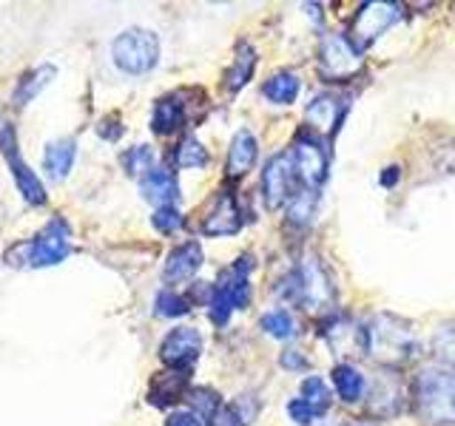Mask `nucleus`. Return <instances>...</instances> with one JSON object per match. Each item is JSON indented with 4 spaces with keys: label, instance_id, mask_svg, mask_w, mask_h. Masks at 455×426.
Listing matches in <instances>:
<instances>
[{
    "label": "nucleus",
    "instance_id": "obj_23",
    "mask_svg": "<svg viewBox=\"0 0 455 426\" xmlns=\"http://www.w3.org/2000/svg\"><path fill=\"white\" fill-rule=\"evenodd\" d=\"M259 91L270 106H293L299 99V91H302V80H299L296 71L282 68L262 83Z\"/></svg>",
    "mask_w": 455,
    "mask_h": 426
},
{
    "label": "nucleus",
    "instance_id": "obj_31",
    "mask_svg": "<svg viewBox=\"0 0 455 426\" xmlns=\"http://www.w3.org/2000/svg\"><path fill=\"white\" fill-rule=\"evenodd\" d=\"M191 310V298L180 296L177 290H160L154 298V312L160 319H180Z\"/></svg>",
    "mask_w": 455,
    "mask_h": 426
},
{
    "label": "nucleus",
    "instance_id": "obj_13",
    "mask_svg": "<svg viewBox=\"0 0 455 426\" xmlns=\"http://www.w3.org/2000/svg\"><path fill=\"white\" fill-rule=\"evenodd\" d=\"M245 225V210H242L239 199L234 191H220L213 205L208 208L205 219H203V233L213 236V239H222V236H234L242 231Z\"/></svg>",
    "mask_w": 455,
    "mask_h": 426
},
{
    "label": "nucleus",
    "instance_id": "obj_20",
    "mask_svg": "<svg viewBox=\"0 0 455 426\" xmlns=\"http://www.w3.org/2000/svg\"><path fill=\"white\" fill-rule=\"evenodd\" d=\"M331 381H333V390L339 395L341 404H359L362 398H367V378L359 367L353 361H341L331 369Z\"/></svg>",
    "mask_w": 455,
    "mask_h": 426
},
{
    "label": "nucleus",
    "instance_id": "obj_19",
    "mask_svg": "<svg viewBox=\"0 0 455 426\" xmlns=\"http://www.w3.org/2000/svg\"><path fill=\"white\" fill-rule=\"evenodd\" d=\"M345 99L336 94H319L310 99V106L305 108V120L310 125V131H336L341 117H345Z\"/></svg>",
    "mask_w": 455,
    "mask_h": 426
},
{
    "label": "nucleus",
    "instance_id": "obj_3",
    "mask_svg": "<svg viewBox=\"0 0 455 426\" xmlns=\"http://www.w3.org/2000/svg\"><path fill=\"white\" fill-rule=\"evenodd\" d=\"M253 256L242 253L236 262L228 264L217 281L211 284V298H208V319L225 327L228 319L234 316V310H245L251 304V273H253Z\"/></svg>",
    "mask_w": 455,
    "mask_h": 426
},
{
    "label": "nucleus",
    "instance_id": "obj_2",
    "mask_svg": "<svg viewBox=\"0 0 455 426\" xmlns=\"http://www.w3.org/2000/svg\"><path fill=\"white\" fill-rule=\"evenodd\" d=\"M284 293L313 316H331L336 310V284L319 256H305L291 270L284 279Z\"/></svg>",
    "mask_w": 455,
    "mask_h": 426
},
{
    "label": "nucleus",
    "instance_id": "obj_1",
    "mask_svg": "<svg viewBox=\"0 0 455 426\" xmlns=\"http://www.w3.org/2000/svg\"><path fill=\"white\" fill-rule=\"evenodd\" d=\"M410 404L424 426H455V369L421 367L410 381Z\"/></svg>",
    "mask_w": 455,
    "mask_h": 426
},
{
    "label": "nucleus",
    "instance_id": "obj_32",
    "mask_svg": "<svg viewBox=\"0 0 455 426\" xmlns=\"http://www.w3.org/2000/svg\"><path fill=\"white\" fill-rule=\"evenodd\" d=\"M123 168L128 170V174H132V177H146L148 174V170L156 165L154 162V151L148 148V146H134V148H128L125 154H123Z\"/></svg>",
    "mask_w": 455,
    "mask_h": 426
},
{
    "label": "nucleus",
    "instance_id": "obj_28",
    "mask_svg": "<svg viewBox=\"0 0 455 426\" xmlns=\"http://www.w3.org/2000/svg\"><path fill=\"white\" fill-rule=\"evenodd\" d=\"M208 148L199 142L196 137H182V142L174 151V162L185 170H196V168H205L208 165Z\"/></svg>",
    "mask_w": 455,
    "mask_h": 426
},
{
    "label": "nucleus",
    "instance_id": "obj_14",
    "mask_svg": "<svg viewBox=\"0 0 455 426\" xmlns=\"http://www.w3.org/2000/svg\"><path fill=\"white\" fill-rule=\"evenodd\" d=\"M0 151H4L6 162H9L12 174H14V182H18V191L23 193L26 202L28 205H43V202H46V191H43L40 179L32 174V168H28L18 156V142H14V134H12L9 125L0 128Z\"/></svg>",
    "mask_w": 455,
    "mask_h": 426
},
{
    "label": "nucleus",
    "instance_id": "obj_33",
    "mask_svg": "<svg viewBox=\"0 0 455 426\" xmlns=\"http://www.w3.org/2000/svg\"><path fill=\"white\" fill-rule=\"evenodd\" d=\"M251 412L242 409V404H222V409L208 421V426H248L251 423Z\"/></svg>",
    "mask_w": 455,
    "mask_h": 426
},
{
    "label": "nucleus",
    "instance_id": "obj_9",
    "mask_svg": "<svg viewBox=\"0 0 455 426\" xmlns=\"http://www.w3.org/2000/svg\"><path fill=\"white\" fill-rule=\"evenodd\" d=\"M404 18V6L398 4H364L359 6L353 18V28H350V40L359 46V51H364L367 46H373V43L384 35L390 32V28Z\"/></svg>",
    "mask_w": 455,
    "mask_h": 426
},
{
    "label": "nucleus",
    "instance_id": "obj_11",
    "mask_svg": "<svg viewBox=\"0 0 455 426\" xmlns=\"http://www.w3.org/2000/svg\"><path fill=\"white\" fill-rule=\"evenodd\" d=\"M333 404V390L331 383L319 375H307L302 383H299L296 398L288 404V415L293 423L307 426L313 421H319L322 415H327V409Z\"/></svg>",
    "mask_w": 455,
    "mask_h": 426
},
{
    "label": "nucleus",
    "instance_id": "obj_36",
    "mask_svg": "<svg viewBox=\"0 0 455 426\" xmlns=\"http://www.w3.org/2000/svg\"><path fill=\"white\" fill-rule=\"evenodd\" d=\"M165 426H208L203 418L196 415V412H191V409H180V412H171L168 415V421H165Z\"/></svg>",
    "mask_w": 455,
    "mask_h": 426
},
{
    "label": "nucleus",
    "instance_id": "obj_35",
    "mask_svg": "<svg viewBox=\"0 0 455 426\" xmlns=\"http://www.w3.org/2000/svg\"><path fill=\"white\" fill-rule=\"evenodd\" d=\"M279 364H282V369H288V373H302V369H310L307 355H302L299 350H284Z\"/></svg>",
    "mask_w": 455,
    "mask_h": 426
},
{
    "label": "nucleus",
    "instance_id": "obj_7",
    "mask_svg": "<svg viewBox=\"0 0 455 426\" xmlns=\"http://www.w3.org/2000/svg\"><path fill=\"white\" fill-rule=\"evenodd\" d=\"M370 352L381 361H404L416 352V333L412 327L395 316H379L373 324H367Z\"/></svg>",
    "mask_w": 455,
    "mask_h": 426
},
{
    "label": "nucleus",
    "instance_id": "obj_8",
    "mask_svg": "<svg viewBox=\"0 0 455 426\" xmlns=\"http://www.w3.org/2000/svg\"><path fill=\"white\" fill-rule=\"evenodd\" d=\"M302 188L296 179V170L288 151L274 154L262 168V177H259V193H262V202L267 210H279V208H288V202L296 196V191Z\"/></svg>",
    "mask_w": 455,
    "mask_h": 426
},
{
    "label": "nucleus",
    "instance_id": "obj_6",
    "mask_svg": "<svg viewBox=\"0 0 455 426\" xmlns=\"http://www.w3.org/2000/svg\"><path fill=\"white\" fill-rule=\"evenodd\" d=\"M288 156L293 162V170H296V179L302 188L307 191H322V185L327 182V151H324V139L305 128V131H299L291 142L288 148Z\"/></svg>",
    "mask_w": 455,
    "mask_h": 426
},
{
    "label": "nucleus",
    "instance_id": "obj_15",
    "mask_svg": "<svg viewBox=\"0 0 455 426\" xmlns=\"http://www.w3.org/2000/svg\"><path fill=\"white\" fill-rule=\"evenodd\" d=\"M205 262V253H203V245L194 239L182 241L174 250L165 256V264H163V279L168 284H182V281H191L199 267Z\"/></svg>",
    "mask_w": 455,
    "mask_h": 426
},
{
    "label": "nucleus",
    "instance_id": "obj_10",
    "mask_svg": "<svg viewBox=\"0 0 455 426\" xmlns=\"http://www.w3.org/2000/svg\"><path fill=\"white\" fill-rule=\"evenodd\" d=\"M362 66V51L345 32H333L319 43V71L327 80H347Z\"/></svg>",
    "mask_w": 455,
    "mask_h": 426
},
{
    "label": "nucleus",
    "instance_id": "obj_17",
    "mask_svg": "<svg viewBox=\"0 0 455 426\" xmlns=\"http://www.w3.org/2000/svg\"><path fill=\"white\" fill-rule=\"evenodd\" d=\"M256 156H259V139L256 134H251L248 128H239L231 139V148H228V162H225V174L228 179H245L253 165H256Z\"/></svg>",
    "mask_w": 455,
    "mask_h": 426
},
{
    "label": "nucleus",
    "instance_id": "obj_12",
    "mask_svg": "<svg viewBox=\"0 0 455 426\" xmlns=\"http://www.w3.org/2000/svg\"><path fill=\"white\" fill-rule=\"evenodd\" d=\"M203 352V333L196 327H174L160 341V359L168 369H191Z\"/></svg>",
    "mask_w": 455,
    "mask_h": 426
},
{
    "label": "nucleus",
    "instance_id": "obj_18",
    "mask_svg": "<svg viewBox=\"0 0 455 426\" xmlns=\"http://www.w3.org/2000/svg\"><path fill=\"white\" fill-rule=\"evenodd\" d=\"M140 193L146 202L156 208H168L180 199V182L174 177V170H168L165 165H154L146 177L140 179Z\"/></svg>",
    "mask_w": 455,
    "mask_h": 426
},
{
    "label": "nucleus",
    "instance_id": "obj_25",
    "mask_svg": "<svg viewBox=\"0 0 455 426\" xmlns=\"http://www.w3.org/2000/svg\"><path fill=\"white\" fill-rule=\"evenodd\" d=\"M75 154H77V146L75 139H54L46 146V151H43V168H46V174L52 179H63L71 165H75Z\"/></svg>",
    "mask_w": 455,
    "mask_h": 426
},
{
    "label": "nucleus",
    "instance_id": "obj_5",
    "mask_svg": "<svg viewBox=\"0 0 455 426\" xmlns=\"http://www.w3.org/2000/svg\"><path fill=\"white\" fill-rule=\"evenodd\" d=\"M111 60L132 77L148 75L160 63V37L151 28H125L111 43Z\"/></svg>",
    "mask_w": 455,
    "mask_h": 426
},
{
    "label": "nucleus",
    "instance_id": "obj_26",
    "mask_svg": "<svg viewBox=\"0 0 455 426\" xmlns=\"http://www.w3.org/2000/svg\"><path fill=\"white\" fill-rule=\"evenodd\" d=\"M259 327H262L265 335L276 338V341H291L299 335V324L293 319V312L284 310V307H274V310L262 312Z\"/></svg>",
    "mask_w": 455,
    "mask_h": 426
},
{
    "label": "nucleus",
    "instance_id": "obj_22",
    "mask_svg": "<svg viewBox=\"0 0 455 426\" xmlns=\"http://www.w3.org/2000/svg\"><path fill=\"white\" fill-rule=\"evenodd\" d=\"M185 117H188V103H185L182 94H168V97H160L154 106V114H151V128L156 134H174L185 125Z\"/></svg>",
    "mask_w": 455,
    "mask_h": 426
},
{
    "label": "nucleus",
    "instance_id": "obj_37",
    "mask_svg": "<svg viewBox=\"0 0 455 426\" xmlns=\"http://www.w3.org/2000/svg\"><path fill=\"white\" fill-rule=\"evenodd\" d=\"M362 426H373V423H362Z\"/></svg>",
    "mask_w": 455,
    "mask_h": 426
},
{
    "label": "nucleus",
    "instance_id": "obj_27",
    "mask_svg": "<svg viewBox=\"0 0 455 426\" xmlns=\"http://www.w3.org/2000/svg\"><path fill=\"white\" fill-rule=\"evenodd\" d=\"M316 202H319V193L316 191H307V188H299L296 196L288 202V225L293 227H307L316 217Z\"/></svg>",
    "mask_w": 455,
    "mask_h": 426
},
{
    "label": "nucleus",
    "instance_id": "obj_16",
    "mask_svg": "<svg viewBox=\"0 0 455 426\" xmlns=\"http://www.w3.org/2000/svg\"><path fill=\"white\" fill-rule=\"evenodd\" d=\"M395 373H381L373 383L367 387V406L373 415L387 418V415H398L404 404V387L393 378Z\"/></svg>",
    "mask_w": 455,
    "mask_h": 426
},
{
    "label": "nucleus",
    "instance_id": "obj_29",
    "mask_svg": "<svg viewBox=\"0 0 455 426\" xmlns=\"http://www.w3.org/2000/svg\"><path fill=\"white\" fill-rule=\"evenodd\" d=\"M52 77H54V68H52V66H40V68H35V71H28V75L20 80L18 91H14V106L20 108V106L28 103V99H35L40 89H46Z\"/></svg>",
    "mask_w": 455,
    "mask_h": 426
},
{
    "label": "nucleus",
    "instance_id": "obj_30",
    "mask_svg": "<svg viewBox=\"0 0 455 426\" xmlns=\"http://www.w3.org/2000/svg\"><path fill=\"white\" fill-rule=\"evenodd\" d=\"M185 401L191 404V412H196V415L203 418V421H211L222 409V404H225L222 398H220V392L217 390H208V387H194V390H188Z\"/></svg>",
    "mask_w": 455,
    "mask_h": 426
},
{
    "label": "nucleus",
    "instance_id": "obj_21",
    "mask_svg": "<svg viewBox=\"0 0 455 426\" xmlns=\"http://www.w3.org/2000/svg\"><path fill=\"white\" fill-rule=\"evenodd\" d=\"M185 395H188V369H168V373H160L151 381L148 401L165 409L182 401Z\"/></svg>",
    "mask_w": 455,
    "mask_h": 426
},
{
    "label": "nucleus",
    "instance_id": "obj_34",
    "mask_svg": "<svg viewBox=\"0 0 455 426\" xmlns=\"http://www.w3.org/2000/svg\"><path fill=\"white\" fill-rule=\"evenodd\" d=\"M151 222H154V227H156L160 233H177L185 219H182V213H180L174 205H168V208H156Z\"/></svg>",
    "mask_w": 455,
    "mask_h": 426
},
{
    "label": "nucleus",
    "instance_id": "obj_4",
    "mask_svg": "<svg viewBox=\"0 0 455 426\" xmlns=\"http://www.w3.org/2000/svg\"><path fill=\"white\" fill-rule=\"evenodd\" d=\"M71 253V231L63 219H52L43 231L6 253L9 264H28V267H52L60 264L66 256Z\"/></svg>",
    "mask_w": 455,
    "mask_h": 426
},
{
    "label": "nucleus",
    "instance_id": "obj_24",
    "mask_svg": "<svg viewBox=\"0 0 455 426\" xmlns=\"http://www.w3.org/2000/svg\"><path fill=\"white\" fill-rule=\"evenodd\" d=\"M256 63H259L256 49L251 46V43L242 40L236 46V51H234V63H231V68H228V75H225V91L228 94H239L242 89H245V85L253 80Z\"/></svg>",
    "mask_w": 455,
    "mask_h": 426
}]
</instances>
